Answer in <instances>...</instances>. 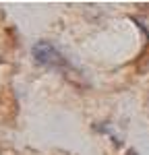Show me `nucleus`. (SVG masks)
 <instances>
[{
  "instance_id": "obj_1",
  "label": "nucleus",
  "mask_w": 149,
  "mask_h": 155,
  "mask_svg": "<svg viewBox=\"0 0 149 155\" xmlns=\"http://www.w3.org/2000/svg\"><path fill=\"white\" fill-rule=\"evenodd\" d=\"M31 56L35 60V64L44 66V68H50V71H64V68H68V62L64 58V54L48 39L35 41L31 46Z\"/></svg>"
},
{
  "instance_id": "obj_2",
  "label": "nucleus",
  "mask_w": 149,
  "mask_h": 155,
  "mask_svg": "<svg viewBox=\"0 0 149 155\" xmlns=\"http://www.w3.org/2000/svg\"><path fill=\"white\" fill-rule=\"evenodd\" d=\"M0 62H2V60H0Z\"/></svg>"
}]
</instances>
